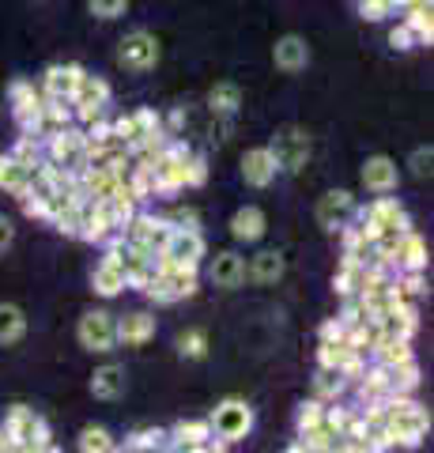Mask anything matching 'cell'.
<instances>
[{"label":"cell","mask_w":434,"mask_h":453,"mask_svg":"<svg viewBox=\"0 0 434 453\" xmlns=\"http://www.w3.org/2000/svg\"><path fill=\"white\" fill-rule=\"evenodd\" d=\"M393 265L408 268V273H423V268H427V246H423V238L412 234V231H404L400 242H397V253H393Z\"/></svg>","instance_id":"obj_18"},{"label":"cell","mask_w":434,"mask_h":453,"mask_svg":"<svg viewBox=\"0 0 434 453\" xmlns=\"http://www.w3.org/2000/svg\"><path fill=\"white\" fill-rule=\"evenodd\" d=\"M118 61L125 68H133V73H148V68L159 65V42L151 38L148 31H133L121 38L118 46Z\"/></svg>","instance_id":"obj_6"},{"label":"cell","mask_w":434,"mask_h":453,"mask_svg":"<svg viewBox=\"0 0 434 453\" xmlns=\"http://www.w3.org/2000/svg\"><path fill=\"white\" fill-rule=\"evenodd\" d=\"M204 178H208L204 159H186V186H204Z\"/></svg>","instance_id":"obj_33"},{"label":"cell","mask_w":434,"mask_h":453,"mask_svg":"<svg viewBox=\"0 0 434 453\" xmlns=\"http://www.w3.org/2000/svg\"><path fill=\"white\" fill-rule=\"evenodd\" d=\"M397 181H400V170L389 155H374V159L362 163V186L370 193H389L397 189Z\"/></svg>","instance_id":"obj_11"},{"label":"cell","mask_w":434,"mask_h":453,"mask_svg":"<svg viewBox=\"0 0 434 453\" xmlns=\"http://www.w3.org/2000/svg\"><path fill=\"white\" fill-rule=\"evenodd\" d=\"M0 189L16 193L19 201H23V196L31 193V170L19 166L16 159H11V155H8V159H0Z\"/></svg>","instance_id":"obj_23"},{"label":"cell","mask_w":434,"mask_h":453,"mask_svg":"<svg viewBox=\"0 0 434 453\" xmlns=\"http://www.w3.org/2000/svg\"><path fill=\"white\" fill-rule=\"evenodd\" d=\"M80 344L88 351H99V356H106V351L118 348V321L114 314H106V310H91V314L80 318Z\"/></svg>","instance_id":"obj_2"},{"label":"cell","mask_w":434,"mask_h":453,"mask_svg":"<svg viewBox=\"0 0 434 453\" xmlns=\"http://www.w3.org/2000/svg\"><path fill=\"white\" fill-rule=\"evenodd\" d=\"M412 174H415V178L430 174V148H419V151H412Z\"/></svg>","instance_id":"obj_35"},{"label":"cell","mask_w":434,"mask_h":453,"mask_svg":"<svg viewBox=\"0 0 434 453\" xmlns=\"http://www.w3.org/2000/svg\"><path fill=\"white\" fill-rule=\"evenodd\" d=\"M156 303H178V299H189L193 291H197V276L189 273V268H171V265H159L156 280L144 288Z\"/></svg>","instance_id":"obj_5"},{"label":"cell","mask_w":434,"mask_h":453,"mask_svg":"<svg viewBox=\"0 0 434 453\" xmlns=\"http://www.w3.org/2000/svg\"><path fill=\"white\" fill-rule=\"evenodd\" d=\"M389 46H393V50H412V46H415V35L400 23V27H393V31H389Z\"/></svg>","instance_id":"obj_34"},{"label":"cell","mask_w":434,"mask_h":453,"mask_svg":"<svg viewBox=\"0 0 434 453\" xmlns=\"http://www.w3.org/2000/svg\"><path fill=\"white\" fill-rule=\"evenodd\" d=\"M88 4H91V16H99V19H118V16H125L129 0H88Z\"/></svg>","instance_id":"obj_30"},{"label":"cell","mask_w":434,"mask_h":453,"mask_svg":"<svg viewBox=\"0 0 434 453\" xmlns=\"http://www.w3.org/2000/svg\"><path fill=\"white\" fill-rule=\"evenodd\" d=\"M314 386H317V393H321V396H336V393L344 389V378L336 374V371H321Z\"/></svg>","instance_id":"obj_32"},{"label":"cell","mask_w":434,"mask_h":453,"mask_svg":"<svg viewBox=\"0 0 434 453\" xmlns=\"http://www.w3.org/2000/svg\"><path fill=\"white\" fill-rule=\"evenodd\" d=\"M106 98H110V83H106V80L88 76V73L80 76V88H76V95H72V103L80 106V118H83V121H99Z\"/></svg>","instance_id":"obj_10"},{"label":"cell","mask_w":434,"mask_h":453,"mask_svg":"<svg viewBox=\"0 0 434 453\" xmlns=\"http://www.w3.org/2000/svg\"><path fill=\"white\" fill-rule=\"evenodd\" d=\"M355 4H359V0H355Z\"/></svg>","instance_id":"obj_38"},{"label":"cell","mask_w":434,"mask_h":453,"mask_svg":"<svg viewBox=\"0 0 434 453\" xmlns=\"http://www.w3.org/2000/svg\"><path fill=\"white\" fill-rule=\"evenodd\" d=\"M355 211V201H352V193H344V189H332L325 193L317 201V223L325 226V231H336V226H344V219Z\"/></svg>","instance_id":"obj_13"},{"label":"cell","mask_w":434,"mask_h":453,"mask_svg":"<svg viewBox=\"0 0 434 453\" xmlns=\"http://www.w3.org/2000/svg\"><path fill=\"white\" fill-rule=\"evenodd\" d=\"M91 393L99 396V401H118V396L125 393V366L106 363L103 371H95V378H91Z\"/></svg>","instance_id":"obj_20"},{"label":"cell","mask_w":434,"mask_h":453,"mask_svg":"<svg viewBox=\"0 0 434 453\" xmlns=\"http://www.w3.org/2000/svg\"><path fill=\"white\" fill-rule=\"evenodd\" d=\"M91 283H95V291H99L103 299H114V295L125 288V283H129V280H125V268H121V261H118V250H114V246L106 250V257H103L99 268L91 273Z\"/></svg>","instance_id":"obj_12"},{"label":"cell","mask_w":434,"mask_h":453,"mask_svg":"<svg viewBox=\"0 0 434 453\" xmlns=\"http://www.w3.org/2000/svg\"><path fill=\"white\" fill-rule=\"evenodd\" d=\"M49 155H53V166H61V170H80V166H88V136L76 133V129L53 133Z\"/></svg>","instance_id":"obj_9"},{"label":"cell","mask_w":434,"mask_h":453,"mask_svg":"<svg viewBox=\"0 0 434 453\" xmlns=\"http://www.w3.org/2000/svg\"><path fill=\"white\" fill-rule=\"evenodd\" d=\"M171 231H174V226L166 223V219L133 216L129 223H125V242H129V246H140V250H148V253H159Z\"/></svg>","instance_id":"obj_8"},{"label":"cell","mask_w":434,"mask_h":453,"mask_svg":"<svg viewBox=\"0 0 434 453\" xmlns=\"http://www.w3.org/2000/svg\"><path fill=\"white\" fill-rule=\"evenodd\" d=\"M23 333H27L23 310L11 303H0V344H16V340H23Z\"/></svg>","instance_id":"obj_24"},{"label":"cell","mask_w":434,"mask_h":453,"mask_svg":"<svg viewBox=\"0 0 434 453\" xmlns=\"http://www.w3.org/2000/svg\"><path fill=\"white\" fill-rule=\"evenodd\" d=\"M80 76H83L80 65H53L46 73V95L49 98H68V103H72V95L80 88Z\"/></svg>","instance_id":"obj_17"},{"label":"cell","mask_w":434,"mask_h":453,"mask_svg":"<svg viewBox=\"0 0 434 453\" xmlns=\"http://www.w3.org/2000/svg\"><path fill=\"white\" fill-rule=\"evenodd\" d=\"M156 336V318L151 314H129L118 321V340H125L129 348H140Z\"/></svg>","instance_id":"obj_21"},{"label":"cell","mask_w":434,"mask_h":453,"mask_svg":"<svg viewBox=\"0 0 434 453\" xmlns=\"http://www.w3.org/2000/svg\"><path fill=\"white\" fill-rule=\"evenodd\" d=\"M382 412H385V434H389V442L419 446V438H423L427 427H430V416L419 404L404 401V396H389V404L382 408Z\"/></svg>","instance_id":"obj_1"},{"label":"cell","mask_w":434,"mask_h":453,"mask_svg":"<svg viewBox=\"0 0 434 453\" xmlns=\"http://www.w3.org/2000/svg\"><path fill=\"white\" fill-rule=\"evenodd\" d=\"M204 257V242L197 231H171L166 242L159 250V265H171V268H189L197 273V265Z\"/></svg>","instance_id":"obj_3"},{"label":"cell","mask_w":434,"mask_h":453,"mask_svg":"<svg viewBox=\"0 0 434 453\" xmlns=\"http://www.w3.org/2000/svg\"><path fill=\"white\" fill-rule=\"evenodd\" d=\"M242 178H246V186H272V178H276V159H272V151L269 148H254V151H246L242 155Z\"/></svg>","instance_id":"obj_16"},{"label":"cell","mask_w":434,"mask_h":453,"mask_svg":"<svg viewBox=\"0 0 434 453\" xmlns=\"http://www.w3.org/2000/svg\"><path fill=\"white\" fill-rule=\"evenodd\" d=\"M272 61H276V68H284V73H302V68L310 65V46H306L299 35H284L272 46Z\"/></svg>","instance_id":"obj_15"},{"label":"cell","mask_w":434,"mask_h":453,"mask_svg":"<svg viewBox=\"0 0 434 453\" xmlns=\"http://www.w3.org/2000/svg\"><path fill=\"white\" fill-rule=\"evenodd\" d=\"M284 268H287L284 253L261 250L257 257H254V265H249V280H254V283H276L279 276H284Z\"/></svg>","instance_id":"obj_22"},{"label":"cell","mask_w":434,"mask_h":453,"mask_svg":"<svg viewBox=\"0 0 434 453\" xmlns=\"http://www.w3.org/2000/svg\"><path fill=\"white\" fill-rule=\"evenodd\" d=\"M272 159H276V170H287V174H295V170L306 166L310 159V136L295 125H287V129H279L276 140H272Z\"/></svg>","instance_id":"obj_4"},{"label":"cell","mask_w":434,"mask_h":453,"mask_svg":"<svg viewBox=\"0 0 434 453\" xmlns=\"http://www.w3.org/2000/svg\"><path fill=\"white\" fill-rule=\"evenodd\" d=\"M114 449V442H110V434L103 427H88L80 438V453H110Z\"/></svg>","instance_id":"obj_27"},{"label":"cell","mask_w":434,"mask_h":453,"mask_svg":"<svg viewBox=\"0 0 434 453\" xmlns=\"http://www.w3.org/2000/svg\"><path fill=\"white\" fill-rule=\"evenodd\" d=\"M178 351L186 359H204V351H208V336L201 329H189V333H181L178 340Z\"/></svg>","instance_id":"obj_26"},{"label":"cell","mask_w":434,"mask_h":453,"mask_svg":"<svg viewBox=\"0 0 434 453\" xmlns=\"http://www.w3.org/2000/svg\"><path fill=\"white\" fill-rule=\"evenodd\" d=\"M174 434H178V446H197V442H208L212 427L208 423H178Z\"/></svg>","instance_id":"obj_28"},{"label":"cell","mask_w":434,"mask_h":453,"mask_svg":"<svg viewBox=\"0 0 434 453\" xmlns=\"http://www.w3.org/2000/svg\"><path fill=\"white\" fill-rule=\"evenodd\" d=\"M11 238H16V226H11V219L0 211V253H4L11 246Z\"/></svg>","instance_id":"obj_36"},{"label":"cell","mask_w":434,"mask_h":453,"mask_svg":"<svg viewBox=\"0 0 434 453\" xmlns=\"http://www.w3.org/2000/svg\"><path fill=\"white\" fill-rule=\"evenodd\" d=\"M231 234L238 238V242H257V238L264 234V211L254 208V204L238 208L234 219H231Z\"/></svg>","instance_id":"obj_19"},{"label":"cell","mask_w":434,"mask_h":453,"mask_svg":"<svg viewBox=\"0 0 434 453\" xmlns=\"http://www.w3.org/2000/svg\"><path fill=\"white\" fill-rule=\"evenodd\" d=\"M208 276H212L216 288L234 291V288H242V280H246V261L238 257L234 250H223V253H216V261H212V268H208Z\"/></svg>","instance_id":"obj_14"},{"label":"cell","mask_w":434,"mask_h":453,"mask_svg":"<svg viewBox=\"0 0 434 453\" xmlns=\"http://www.w3.org/2000/svg\"><path fill=\"white\" fill-rule=\"evenodd\" d=\"M208 427H212L223 442H238V438L254 427V412H249L242 401H223L216 408V416L208 419Z\"/></svg>","instance_id":"obj_7"},{"label":"cell","mask_w":434,"mask_h":453,"mask_svg":"<svg viewBox=\"0 0 434 453\" xmlns=\"http://www.w3.org/2000/svg\"><path fill=\"white\" fill-rule=\"evenodd\" d=\"M321 423H325V408H321L317 401H310V404L299 408V431H302V434L314 431V427H321Z\"/></svg>","instance_id":"obj_29"},{"label":"cell","mask_w":434,"mask_h":453,"mask_svg":"<svg viewBox=\"0 0 434 453\" xmlns=\"http://www.w3.org/2000/svg\"><path fill=\"white\" fill-rule=\"evenodd\" d=\"M359 16L362 19H370V23H377V19H385V16H393V4L389 0H359Z\"/></svg>","instance_id":"obj_31"},{"label":"cell","mask_w":434,"mask_h":453,"mask_svg":"<svg viewBox=\"0 0 434 453\" xmlns=\"http://www.w3.org/2000/svg\"><path fill=\"white\" fill-rule=\"evenodd\" d=\"M0 453H11V442H8V434H4V427H0Z\"/></svg>","instance_id":"obj_37"},{"label":"cell","mask_w":434,"mask_h":453,"mask_svg":"<svg viewBox=\"0 0 434 453\" xmlns=\"http://www.w3.org/2000/svg\"><path fill=\"white\" fill-rule=\"evenodd\" d=\"M208 106H212V113H223V118H231V113L242 106V91H238L234 83H216V88L208 91Z\"/></svg>","instance_id":"obj_25"}]
</instances>
